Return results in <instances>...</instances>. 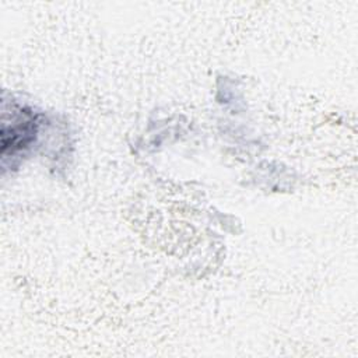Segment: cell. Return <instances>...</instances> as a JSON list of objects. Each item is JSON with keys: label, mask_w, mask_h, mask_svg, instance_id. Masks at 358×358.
Masks as SVG:
<instances>
[{"label": "cell", "mask_w": 358, "mask_h": 358, "mask_svg": "<svg viewBox=\"0 0 358 358\" xmlns=\"http://www.w3.org/2000/svg\"><path fill=\"white\" fill-rule=\"evenodd\" d=\"M38 117L36 115L24 106H13L11 113L3 110V126H1V154L6 159L10 154L14 157L20 151L29 147L38 133Z\"/></svg>", "instance_id": "1"}]
</instances>
